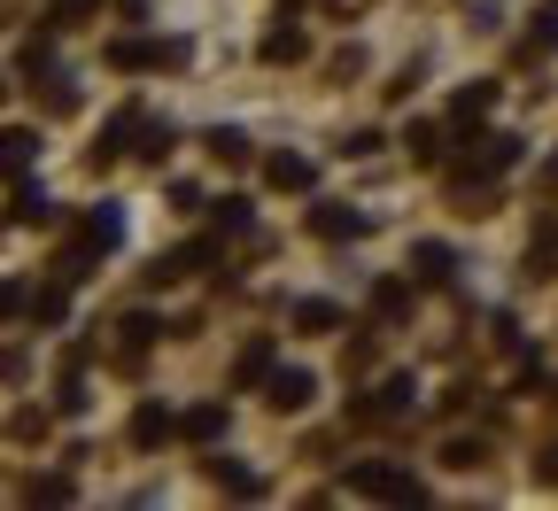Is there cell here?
Returning <instances> with one entry per match:
<instances>
[{"label": "cell", "instance_id": "1", "mask_svg": "<svg viewBox=\"0 0 558 511\" xmlns=\"http://www.w3.org/2000/svg\"><path fill=\"white\" fill-rule=\"evenodd\" d=\"M349 488H357V496H403V503H418V480L411 473H388V465H357Z\"/></svg>", "mask_w": 558, "mask_h": 511}, {"label": "cell", "instance_id": "2", "mask_svg": "<svg viewBox=\"0 0 558 511\" xmlns=\"http://www.w3.org/2000/svg\"><path fill=\"white\" fill-rule=\"evenodd\" d=\"M109 62H117V70H148V62H179V47H171V39H163V47H156V39H124V47H109Z\"/></svg>", "mask_w": 558, "mask_h": 511}, {"label": "cell", "instance_id": "3", "mask_svg": "<svg viewBox=\"0 0 558 511\" xmlns=\"http://www.w3.org/2000/svg\"><path fill=\"white\" fill-rule=\"evenodd\" d=\"M271 403L279 411H303L311 403V373H271Z\"/></svg>", "mask_w": 558, "mask_h": 511}, {"label": "cell", "instance_id": "4", "mask_svg": "<svg viewBox=\"0 0 558 511\" xmlns=\"http://www.w3.org/2000/svg\"><path fill=\"white\" fill-rule=\"evenodd\" d=\"M32 148H39L32 132H0V179H16V171L32 163Z\"/></svg>", "mask_w": 558, "mask_h": 511}, {"label": "cell", "instance_id": "5", "mask_svg": "<svg viewBox=\"0 0 558 511\" xmlns=\"http://www.w3.org/2000/svg\"><path fill=\"white\" fill-rule=\"evenodd\" d=\"M179 426L194 434V442H209V434H226V411H218V403H194V411H186Z\"/></svg>", "mask_w": 558, "mask_h": 511}, {"label": "cell", "instance_id": "6", "mask_svg": "<svg viewBox=\"0 0 558 511\" xmlns=\"http://www.w3.org/2000/svg\"><path fill=\"white\" fill-rule=\"evenodd\" d=\"M163 434H171V411H140V418H132V442H140V450H156Z\"/></svg>", "mask_w": 558, "mask_h": 511}, {"label": "cell", "instance_id": "7", "mask_svg": "<svg viewBox=\"0 0 558 511\" xmlns=\"http://www.w3.org/2000/svg\"><path fill=\"white\" fill-rule=\"evenodd\" d=\"M9 217H16V226H39V217H47V194H39V186H16Z\"/></svg>", "mask_w": 558, "mask_h": 511}, {"label": "cell", "instance_id": "8", "mask_svg": "<svg viewBox=\"0 0 558 511\" xmlns=\"http://www.w3.org/2000/svg\"><path fill=\"white\" fill-rule=\"evenodd\" d=\"M318 233H326V241H341V233H365V217H357V209H318Z\"/></svg>", "mask_w": 558, "mask_h": 511}, {"label": "cell", "instance_id": "9", "mask_svg": "<svg viewBox=\"0 0 558 511\" xmlns=\"http://www.w3.org/2000/svg\"><path fill=\"white\" fill-rule=\"evenodd\" d=\"M271 186H311V163L303 156H271Z\"/></svg>", "mask_w": 558, "mask_h": 511}, {"label": "cell", "instance_id": "10", "mask_svg": "<svg viewBox=\"0 0 558 511\" xmlns=\"http://www.w3.org/2000/svg\"><path fill=\"white\" fill-rule=\"evenodd\" d=\"M527 47L543 54V47H558V9H535V24H527Z\"/></svg>", "mask_w": 558, "mask_h": 511}, {"label": "cell", "instance_id": "11", "mask_svg": "<svg viewBox=\"0 0 558 511\" xmlns=\"http://www.w3.org/2000/svg\"><path fill=\"white\" fill-rule=\"evenodd\" d=\"M418 279H450V248H442V241L418 248Z\"/></svg>", "mask_w": 558, "mask_h": 511}, {"label": "cell", "instance_id": "12", "mask_svg": "<svg viewBox=\"0 0 558 511\" xmlns=\"http://www.w3.org/2000/svg\"><path fill=\"white\" fill-rule=\"evenodd\" d=\"M488 101H497V86H465V94H458V117L473 124V117H488Z\"/></svg>", "mask_w": 558, "mask_h": 511}, {"label": "cell", "instance_id": "13", "mask_svg": "<svg viewBox=\"0 0 558 511\" xmlns=\"http://www.w3.org/2000/svg\"><path fill=\"white\" fill-rule=\"evenodd\" d=\"M209 156H218V163H241L248 139H241V132H209Z\"/></svg>", "mask_w": 558, "mask_h": 511}, {"label": "cell", "instance_id": "14", "mask_svg": "<svg viewBox=\"0 0 558 511\" xmlns=\"http://www.w3.org/2000/svg\"><path fill=\"white\" fill-rule=\"evenodd\" d=\"M264 54H271V62H295V54H303V32H271Z\"/></svg>", "mask_w": 558, "mask_h": 511}, {"label": "cell", "instance_id": "15", "mask_svg": "<svg viewBox=\"0 0 558 511\" xmlns=\"http://www.w3.org/2000/svg\"><path fill=\"white\" fill-rule=\"evenodd\" d=\"M264 373H271V349H264V341H256V349H248V356H241V380H264Z\"/></svg>", "mask_w": 558, "mask_h": 511}, {"label": "cell", "instance_id": "16", "mask_svg": "<svg viewBox=\"0 0 558 511\" xmlns=\"http://www.w3.org/2000/svg\"><path fill=\"white\" fill-rule=\"evenodd\" d=\"M295 318H303V326H311V333H326V326H333V303H303V311H295Z\"/></svg>", "mask_w": 558, "mask_h": 511}, {"label": "cell", "instance_id": "17", "mask_svg": "<svg viewBox=\"0 0 558 511\" xmlns=\"http://www.w3.org/2000/svg\"><path fill=\"white\" fill-rule=\"evenodd\" d=\"M9 311H16V287H0V318H9Z\"/></svg>", "mask_w": 558, "mask_h": 511}]
</instances>
